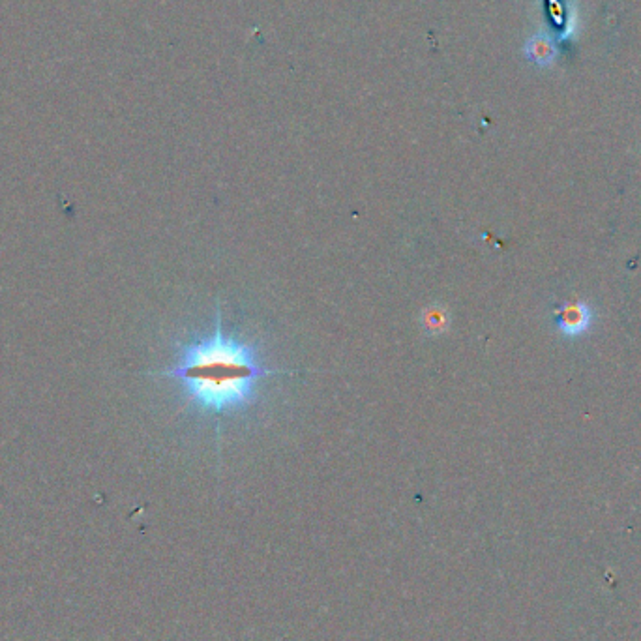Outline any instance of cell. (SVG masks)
<instances>
[{
  "mask_svg": "<svg viewBox=\"0 0 641 641\" xmlns=\"http://www.w3.org/2000/svg\"><path fill=\"white\" fill-rule=\"evenodd\" d=\"M216 321L205 338L180 345L173 368L154 373L175 379L190 405L207 417H224L254 405L267 377L293 375L295 370L269 368L254 343L225 334L222 310L216 304Z\"/></svg>",
  "mask_w": 641,
  "mask_h": 641,
  "instance_id": "1",
  "label": "cell"
},
{
  "mask_svg": "<svg viewBox=\"0 0 641 641\" xmlns=\"http://www.w3.org/2000/svg\"><path fill=\"white\" fill-rule=\"evenodd\" d=\"M523 55L540 68H548L557 59V45L550 34L538 32L523 45Z\"/></svg>",
  "mask_w": 641,
  "mask_h": 641,
  "instance_id": "2",
  "label": "cell"
},
{
  "mask_svg": "<svg viewBox=\"0 0 641 641\" xmlns=\"http://www.w3.org/2000/svg\"><path fill=\"white\" fill-rule=\"evenodd\" d=\"M589 323H591V312L587 310L585 304L568 306L567 310L557 317V325L567 336L582 334L589 327Z\"/></svg>",
  "mask_w": 641,
  "mask_h": 641,
  "instance_id": "3",
  "label": "cell"
}]
</instances>
